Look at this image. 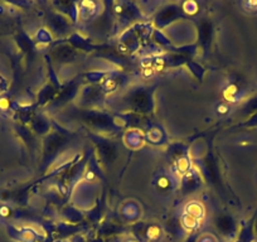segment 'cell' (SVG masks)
<instances>
[{"label":"cell","instance_id":"cell-1","mask_svg":"<svg viewBox=\"0 0 257 242\" xmlns=\"http://www.w3.org/2000/svg\"><path fill=\"white\" fill-rule=\"evenodd\" d=\"M187 208H188L187 214H189V216L194 217V218H198L199 216H202V214H203V209H202V207L199 206L198 203L189 204V206H188Z\"/></svg>","mask_w":257,"mask_h":242},{"label":"cell","instance_id":"cell-2","mask_svg":"<svg viewBox=\"0 0 257 242\" xmlns=\"http://www.w3.org/2000/svg\"><path fill=\"white\" fill-rule=\"evenodd\" d=\"M148 236H149L150 238H157V237L159 236V228H158V227H150L149 231H148Z\"/></svg>","mask_w":257,"mask_h":242},{"label":"cell","instance_id":"cell-3","mask_svg":"<svg viewBox=\"0 0 257 242\" xmlns=\"http://www.w3.org/2000/svg\"><path fill=\"white\" fill-rule=\"evenodd\" d=\"M244 7L248 9V12H256L257 11V2H247V3H244Z\"/></svg>","mask_w":257,"mask_h":242},{"label":"cell","instance_id":"cell-4","mask_svg":"<svg viewBox=\"0 0 257 242\" xmlns=\"http://www.w3.org/2000/svg\"><path fill=\"white\" fill-rule=\"evenodd\" d=\"M218 112L226 113V112H227V106H224V105L219 106V107H218Z\"/></svg>","mask_w":257,"mask_h":242},{"label":"cell","instance_id":"cell-5","mask_svg":"<svg viewBox=\"0 0 257 242\" xmlns=\"http://www.w3.org/2000/svg\"><path fill=\"white\" fill-rule=\"evenodd\" d=\"M165 182H167V180L164 179V178H163V179H160V182H159V184H162L163 187H167V184L168 183H165Z\"/></svg>","mask_w":257,"mask_h":242}]
</instances>
